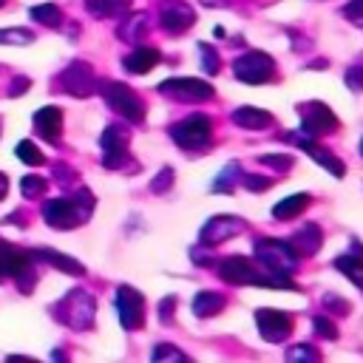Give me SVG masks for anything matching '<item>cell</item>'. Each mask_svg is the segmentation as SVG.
Returning <instances> with one entry per match:
<instances>
[{"label": "cell", "instance_id": "6da1fadb", "mask_svg": "<svg viewBox=\"0 0 363 363\" xmlns=\"http://www.w3.org/2000/svg\"><path fill=\"white\" fill-rule=\"evenodd\" d=\"M91 207H94V196L85 187H79L74 199H51V201H45L43 218L57 230H71V227L82 224L91 216Z\"/></svg>", "mask_w": 363, "mask_h": 363}, {"label": "cell", "instance_id": "7a4b0ae2", "mask_svg": "<svg viewBox=\"0 0 363 363\" xmlns=\"http://www.w3.org/2000/svg\"><path fill=\"white\" fill-rule=\"evenodd\" d=\"M255 258L267 272H278V275H292L298 269V252L289 241H278V238H261L255 241Z\"/></svg>", "mask_w": 363, "mask_h": 363}, {"label": "cell", "instance_id": "3957f363", "mask_svg": "<svg viewBox=\"0 0 363 363\" xmlns=\"http://www.w3.org/2000/svg\"><path fill=\"white\" fill-rule=\"evenodd\" d=\"M233 74L247 85H264L275 77V60L258 48H250L233 60Z\"/></svg>", "mask_w": 363, "mask_h": 363}, {"label": "cell", "instance_id": "277c9868", "mask_svg": "<svg viewBox=\"0 0 363 363\" xmlns=\"http://www.w3.org/2000/svg\"><path fill=\"white\" fill-rule=\"evenodd\" d=\"M99 91H102L105 102H108L119 116H125L128 122H136V125L145 122V102H142L125 82H111V79H105V82H99Z\"/></svg>", "mask_w": 363, "mask_h": 363}, {"label": "cell", "instance_id": "5b68a950", "mask_svg": "<svg viewBox=\"0 0 363 363\" xmlns=\"http://www.w3.org/2000/svg\"><path fill=\"white\" fill-rule=\"evenodd\" d=\"M170 136L179 147L184 150H201L210 145V136H213V125L204 113H193L182 122H173L170 125Z\"/></svg>", "mask_w": 363, "mask_h": 363}, {"label": "cell", "instance_id": "8992f818", "mask_svg": "<svg viewBox=\"0 0 363 363\" xmlns=\"http://www.w3.org/2000/svg\"><path fill=\"white\" fill-rule=\"evenodd\" d=\"M159 94H167L182 102H207L216 91L210 82L196 79V77H170V79L159 82Z\"/></svg>", "mask_w": 363, "mask_h": 363}, {"label": "cell", "instance_id": "52a82bcc", "mask_svg": "<svg viewBox=\"0 0 363 363\" xmlns=\"http://www.w3.org/2000/svg\"><path fill=\"white\" fill-rule=\"evenodd\" d=\"M301 113V130L309 133V136H326V133H335L337 130V116L329 105L323 102H303L298 108Z\"/></svg>", "mask_w": 363, "mask_h": 363}, {"label": "cell", "instance_id": "ba28073f", "mask_svg": "<svg viewBox=\"0 0 363 363\" xmlns=\"http://www.w3.org/2000/svg\"><path fill=\"white\" fill-rule=\"evenodd\" d=\"M284 139H286V142H292V145H298L301 150H306V153H309V156H312V159H315L320 167H326V170H329L335 179L346 176L343 162H340V159H337L332 150H326V147H320L318 142H312V136H309V133H303V130H298V133H295V130H289V133H284Z\"/></svg>", "mask_w": 363, "mask_h": 363}, {"label": "cell", "instance_id": "9c48e42d", "mask_svg": "<svg viewBox=\"0 0 363 363\" xmlns=\"http://www.w3.org/2000/svg\"><path fill=\"white\" fill-rule=\"evenodd\" d=\"M60 315H62V323H68L74 329H88L94 323V298L88 292L77 289L60 303Z\"/></svg>", "mask_w": 363, "mask_h": 363}, {"label": "cell", "instance_id": "30bf717a", "mask_svg": "<svg viewBox=\"0 0 363 363\" xmlns=\"http://www.w3.org/2000/svg\"><path fill=\"white\" fill-rule=\"evenodd\" d=\"M255 326L264 340L269 343H284L292 335V318L281 309H258L255 312Z\"/></svg>", "mask_w": 363, "mask_h": 363}, {"label": "cell", "instance_id": "8fae6325", "mask_svg": "<svg viewBox=\"0 0 363 363\" xmlns=\"http://www.w3.org/2000/svg\"><path fill=\"white\" fill-rule=\"evenodd\" d=\"M60 85L71 94V96H91L96 91V77L94 68L88 62H71L62 74H60Z\"/></svg>", "mask_w": 363, "mask_h": 363}, {"label": "cell", "instance_id": "7c38bea8", "mask_svg": "<svg viewBox=\"0 0 363 363\" xmlns=\"http://www.w3.org/2000/svg\"><path fill=\"white\" fill-rule=\"evenodd\" d=\"M116 312L125 329H139L145 323V298L133 286L116 289Z\"/></svg>", "mask_w": 363, "mask_h": 363}, {"label": "cell", "instance_id": "4fadbf2b", "mask_svg": "<svg viewBox=\"0 0 363 363\" xmlns=\"http://www.w3.org/2000/svg\"><path fill=\"white\" fill-rule=\"evenodd\" d=\"M241 230H247V221L244 218H235V216H213L204 221L201 227V244L207 247H216L233 235H238Z\"/></svg>", "mask_w": 363, "mask_h": 363}, {"label": "cell", "instance_id": "5bb4252c", "mask_svg": "<svg viewBox=\"0 0 363 363\" xmlns=\"http://www.w3.org/2000/svg\"><path fill=\"white\" fill-rule=\"evenodd\" d=\"M218 275H221L224 284H233V286H247V284L258 286V278H261V272H258V269L250 264V258H244V255H230V258H224V261L218 264Z\"/></svg>", "mask_w": 363, "mask_h": 363}, {"label": "cell", "instance_id": "9a60e30c", "mask_svg": "<svg viewBox=\"0 0 363 363\" xmlns=\"http://www.w3.org/2000/svg\"><path fill=\"white\" fill-rule=\"evenodd\" d=\"M102 153H105V167H122V162H128V130L122 125H108L102 130Z\"/></svg>", "mask_w": 363, "mask_h": 363}, {"label": "cell", "instance_id": "2e32d148", "mask_svg": "<svg viewBox=\"0 0 363 363\" xmlns=\"http://www.w3.org/2000/svg\"><path fill=\"white\" fill-rule=\"evenodd\" d=\"M159 23L167 34H182L196 23V11L187 3H167L159 14Z\"/></svg>", "mask_w": 363, "mask_h": 363}, {"label": "cell", "instance_id": "e0dca14e", "mask_svg": "<svg viewBox=\"0 0 363 363\" xmlns=\"http://www.w3.org/2000/svg\"><path fill=\"white\" fill-rule=\"evenodd\" d=\"M34 130H37L43 139H48V142H57L60 133H62V111L54 108V105L40 108V111L34 113Z\"/></svg>", "mask_w": 363, "mask_h": 363}, {"label": "cell", "instance_id": "ac0fdd59", "mask_svg": "<svg viewBox=\"0 0 363 363\" xmlns=\"http://www.w3.org/2000/svg\"><path fill=\"white\" fill-rule=\"evenodd\" d=\"M233 125L244 128V130H267L272 125V113L264 108H252V105H241L233 111Z\"/></svg>", "mask_w": 363, "mask_h": 363}, {"label": "cell", "instance_id": "d6986e66", "mask_svg": "<svg viewBox=\"0 0 363 363\" xmlns=\"http://www.w3.org/2000/svg\"><path fill=\"white\" fill-rule=\"evenodd\" d=\"M28 261H31V255L28 252H23L20 247H11V244H6V241H0V281L6 278V275H17L20 269H26L28 267Z\"/></svg>", "mask_w": 363, "mask_h": 363}, {"label": "cell", "instance_id": "ffe728a7", "mask_svg": "<svg viewBox=\"0 0 363 363\" xmlns=\"http://www.w3.org/2000/svg\"><path fill=\"white\" fill-rule=\"evenodd\" d=\"M289 244L301 255H315L320 250V244H323V233H320L318 224H303L301 230H295V235L289 238Z\"/></svg>", "mask_w": 363, "mask_h": 363}, {"label": "cell", "instance_id": "44dd1931", "mask_svg": "<svg viewBox=\"0 0 363 363\" xmlns=\"http://www.w3.org/2000/svg\"><path fill=\"white\" fill-rule=\"evenodd\" d=\"M156 62H159V51L150 48V45H136V48L122 60V65H125L130 74H147Z\"/></svg>", "mask_w": 363, "mask_h": 363}, {"label": "cell", "instance_id": "7402d4cb", "mask_svg": "<svg viewBox=\"0 0 363 363\" xmlns=\"http://www.w3.org/2000/svg\"><path fill=\"white\" fill-rule=\"evenodd\" d=\"M309 204H312V196H309V193H295V196H286V199H281V201L272 207V218H275V221H289V218L301 216V213H303Z\"/></svg>", "mask_w": 363, "mask_h": 363}, {"label": "cell", "instance_id": "603a6c76", "mask_svg": "<svg viewBox=\"0 0 363 363\" xmlns=\"http://www.w3.org/2000/svg\"><path fill=\"white\" fill-rule=\"evenodd\" d=\"M224 306H227V298H224L221 292H213V289H204V292H199V295L193 298V315H196V318H213V315H218Z\"/></svg>", "mask_w": 363, "mask_h": 363}, {"label": "cell", "instance_id": "cb8c5ba5", "mask_svg": "<svg viewBox=\"0 0 363 363\" xmlns=\"http://www.w3.org/2000/svg\"><path fill=\"white\" fill-rule=\"evenodd\" d=\"M37 258H43L45 264H51V267H57V269H62V272H68V275H82V272H85V267H82L79 261H74V258H68V255H62V252H57V250H48V247L37 250Z\"/></svg>", "mask_w": 363, "mask_h": 363}, {"label": "cell", "instance_id": "d4e9b609", "mask_svg": "<svg viewBox=\"0 0 363 363\" xmlns=\"http://www.w3.org/2000/svg\"><path fill=\"white\" fill-rule=\"evenodd\" d=\"M145 34H147V14H130L122 26H119V37L125 40V43H142L145 40Z\"/></svg>", "mask_w": 363, "mask_h": 363}, {"label": "cell", "instance_id": "484cf974", "mask_svg": "<svg viewBox=\"0 0 363 363\" xmlns=\"http://www.w3.org/2000/svg\"><path fill=\"white\" fill-rule=\"evenodd\" d=\"M335 267L354 284V286H360L363 289V261L360 258H354V255H349V252H343V255H337L335 258Z\"/></svg>", "mask_w": 363, "mask_h": 363}, {"label": "cell", "instance_id": "4316f807", "mask_svg": "<svg viewBox=\"0 0 363 363\" xmlns=\"http://www.w3.org/2000/svg\"><path fill=\"white\" fill-rule=\"evenodd\" d=\"M128 6L130 0H85V9L94 17H119Z\"/></svg>", "mask_w": 363, "mask_h": 363}, {"label": "cell", "instance_id": "83f0119b", "mask_svg": "<svg viewBox=\"0 0 363 363\" xmlns=\"http://www.w3.org/2000/svg\"><path fill=\"white\" fill-rule=\"evenodd\" d=\"M31 20H37V23H43V26H60V20H62V14H60V9H57V3H43V6H34L31 11Z\"/></svg>", "mask_w": 363, "mask_h": 363}, {"label": "cell", "instance_id": "f1b7e54d", "mask_svg": "<svg viewBox=\"0 0 363 363\" xmlns=\"http://www.w3.org/2000/svg\"><path fill=\"white\" fill-rule=\"evenodd\" d=\"M241 176V164L238 162H230L221 173H218V179H216V184H213V193H230L233 187H235V179Z\"/></svg>", "mask_w": 363, "mask_h": 363}, {"label": "cell", "instance_id": "f546056e", "mask_svg": "<svg viewBox=\"0 0 363 363\" xmlns=\"http://www.w3.org/2000/svg\"><path fill=\"white\" fill-rule=\"evenodd\" d=\"M17 159L26 162V164H34V167L45 162V156L40 153V147H37L34 142H28V139H23V142L17 145Z\"/></svg>", "mask_w": 363, "mask_h": 363}, {"label": "cell", "instance_id": "4dcf8cb0", "mask_svg": "<svg viewBox=\"0 0 363 363\" xmlns=\"http://www.w3.org/2000/svg\"><path fill=\"white\" fill-rule=\"evenodd\" d=\"M312 329H315L320 337H326V340H335V337L340 335L337 323H335L329 315H315V318H312Z\"/></svg>", "mask_w": 363, "mask_h": 363}, {"label": "cell", "instance_id": "1f68e13d", "mask_svg": "<svg viewBox=\"0 0 363 363\" xmlns=\"http://www.w3.org/2000/svg\"><path fill=\"white\" fill-rule=\"evenodd\" d=\"M258 162L267 164V167H272L275 173H289L292 164H295V159L292 156H284V153H269V156H261Z\"/></svg>", "mask_w": 363, "mask_h": 363}, {"label": "cell", "instance_id": "d6a6232c", "mask_svg": "<svg viewBox=\"0 0 363 363\" xmlns=\"http://www.w3.org/2000/svg\"><path fill=\"white\" fill-rule=\"evenodd\" d=\"M199 48H201V68H204V74H218V68H221V60H218L216 48H213L210 43H201Z\"/></svg>", "mask_w": 363, "mask_h": 363}, {"label": "cell", "instance_id": "836d02e7", "mask_svg": "<svg viewBox=\"0 0 363 363\" xmlns=\"http://www.w3.org/2000/svg\"><path fill=\"white\" fill-rule=\"evenodd\" d=\"M241 184L247 190H252V193H264V190H269L272 179L269 176H258V173H241Z\"/></svg>", "mask_w": 363, "mask_h": 363}, {"label": "cell", "instance_id": "e575fe53", "mask_svg": "<svg viewBox=\"0 0 363 363\" xmlns=\"http://www.w3.org/2000/svg\"><path fill=\"white\" fill-rule=\"evenodd\" d=\"M34 40L31 31L26 28H9V31H0V43H9V45H28Z\"/></svg>", "mask_w": 363, "mask_h": 363}, {"label": "cell", "instance_id": "d590c367", "mask_svg": "<svg viewBox=\"0 0 363 363\" xmlns=\"http://www.w3.org/2000/svg\"><path fill=\"white\" fill-rule=\"evenodd\" d=\"M20 190H23L26 199H37V196L45 193V179H40V176H26Z\"/></svg>", "mask_w": 363, "mask_h": 363}, {"label": "cell", "instance_id": "8d00e7d4", "mask_svg": "<svg viewBox=\"0 0 363 363\" xmlns=\"http://www.w3.org/2000/svg\"><path fill=\"white\" fill-rule=\"evenodd\" d=\"M318 357H320V352L312 349V346H306V343H295L286 352V360H318Z\"/></svg>", "mask_w": 363, "mask_h": 363}, {"label": "cell", "instance_id": "74e56055", "mask_svg": "<svg viewBox=\"0 0 363 363\" xmlns=\"http://www.w3.org/2000/svg\"><path fill=\"white\" fill-rule=\"evenodd\" d=\"M323 306H326L332 315H349V312H352L349 301H343V298H337V295H332V292L323 295Z\"/></svg>", "mask_w": 363, "mask_h": 363}, {"label": "cell", "instance_id": "f35d334b", "mask_svg": "<svg viewBox=\"0 0 363 363\" xmlns=\"http://www.w3.org/2000/svg\"><path fill=\"white\" fill-rule=\"evenodd\" d=\"M150 357H153V360H187V354L179 352V349H173L170 343H159Z\"/></svg>", "mask_w": 363, "mask_h": 363}, {"label": "cell", "instance_id": "ab89813d", "mask_svg": "<svg viewBox=\"0 0 363 363\" xmlns=\"http://www.w3.org/2000/svg\"><path fill=\"white\" fill-rule=\"evenodd\" d=\"M173 312H176V298H173V295L162 298V301H159V306H156L159 320H162V323H173Z\"/></svg>", "mask_w": 363, "mask_h": 363}, {"label": "cell", "instance_id": "60d3db41", "mask_svg": "<svg viewBox=\"0 0 363 363\" xmlns=\"http://www.w3.org/2000/svg\"><path fill=\"white\" fill-rule=\"evenodd\" d=\"M170 184H173V170L162 167V173H156V179L150 182V190L153 193H164V190H170Z\"/></svg>", "mask_w": 363, "mask_h": 363}, {"label": "cell", "instance_id": "b9f144b4", "mask_svg": "<svg viewBox=\"0 0 363 363\" xmlns=\"http://www.w3.org/2000/svg\"><path fill=\"white\" fill-rule=\"evenodd\" d=\"M343 17L352 20V23H357V26H363V0H349L343 6Z\"/></svg>", "mask_w": 363, "mask_h": 363}, {"label": "cell", "instance_id": "7bdbcfd3", "mask_svg": "<svg viewBox=\"0 0 363 363\" xmlns=\"http://www.w3.org/2000/svg\"><path fill=\"white\" fill-rule=\"evenodd\" d=\"M343 79H346V85H349L352 91H363V68H360V65H352V68H346Z\"/></svg>", "mask_w": 363, "mask_h": 363}, {"label": "cell", "instance_id": "ee69618b", "mask_svg": "<svg viewBox=\"0 0 363 363\" xmlns=\"http://www.w3.org/2000/svg\"><path fill=\"white\" fill-rule=\"evenodd\" d=\"M26 88H28V79H26V77H17V79L9 85V94H11V96H20Z\"/></svg>", "mask_w": 363, "mask_h": 363}, {"label": "cell", "instance_id": "f6af8a7d", "mask_svg": "<svg viewBox=\"0 0 363 363\" xmlns=\"http://www.w3.org/2000/svg\"><path fill=\"white\" fill-rule=\"evenodd\" d=\"M204 6H210V9H221V6H230V0H201Z\"/></svg>", "mask_w": 363, "mask_h": 363}, {"label": "cell", "instance_id": "bcb514c9", "mask_svg": "<svg viewBox=\"0 0 363 363\" xmlns=\"http://www.w3.org/2000/svg\"><path fill=\"white\" fill-rule=\"evenodd\" d=\"M6 190H9V179H6L3 173H0V199L6 196Z\"/></svg>", "mask_w": 363, "mask_h": 363}, {"label": "cell", "instance_id": "7dc6e473", "mask_svg": "<svg viewBox=\"0 0 363 363\" xmlns=\"http://www.w3.org/2000/svg\"><path fill=\"white\" fill-rule=\"evenodd\" d=\"M357 150H360V156H363V136H360V145H357Z\"/></svg>", "mask_w": 363, "mask_h": 363}, {"label": "cell", "instance_id": "c3c4849f", "mask_svg": "<svg viewBox=\"0 0 363 363\" xmlns=\"http://www.w3.org/2000/svg\"><path fill=\"white\" fill-rule=\"evenodd\" d=\"M0 3H3V0H0Z\"/></svg>", "mask_w": 363, "mask_h": 363}]
</instances>
